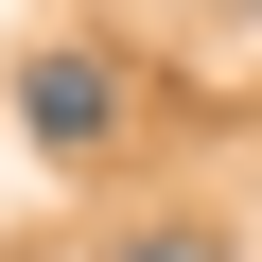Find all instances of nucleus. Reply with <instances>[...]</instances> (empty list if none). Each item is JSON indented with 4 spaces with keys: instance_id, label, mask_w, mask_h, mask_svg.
<instances>
[{
    "instance_id": "f257e3e1",
    "label": "nucleus",
    "mask_w": 262,
    "mask_h": 262,
    "mask_svg": "<svg viewBox=\"0 0 262 262\" xmlns=\"http://www.w3.org/2000/svg\"><path fill=\"white\" fill-rule=\"evenodd\" d=\"M18 122H35V140H70V158H88L105 122H122V70H105V53H35V70H18Z\"/></svg>"
},
{
    "instance_id": "7ed1b4c3",
    "label": "nucleus",
    "mask_w": 262,
    "mask_h": 262,
    "mask_svg": "<svg viewBox=\"0 0 262 262\" xmlns=\"http://www.w3.org/2000/svg\"><path fill=\"white\" fill-rule=\"evenodd\" d=\"M192 18H262V0H192Z\"/></svg>"
},
{
    "instance_id": "f03ea898",
    "label": "nucleus",
    "mask_w": 262,
    "mask_h": 262,
    "mask_svg": "<svg viewBox=\"0 0 262 262\" xmlns=\"http://www.w3.org/2000/svg\"><path fill=\"white\" fill-rule=\"evenodd\" d=\"M122 262H227V245H210V227H140Z\"/></svg>"
}]
</instances>
